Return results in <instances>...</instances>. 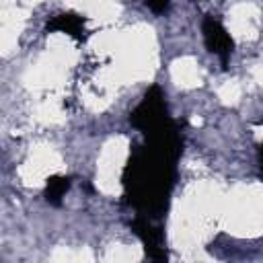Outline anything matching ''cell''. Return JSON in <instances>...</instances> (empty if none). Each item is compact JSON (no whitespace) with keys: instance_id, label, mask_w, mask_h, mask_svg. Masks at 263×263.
<instances>
[{"instance_id":"cell-1","label":"cell","mask_w":263,"mask_h":263,"mask_svg":"<svg viewBox=\"0 0 263 263\" xmlns=\"http://www.w3.org/2000/svg\"><path fill=\"white\" fill-rule=\"evenodd\" d=\"M166 119H168L166 105H164V97H162V92H160L158 86H152L146 92V97L142 99V103L136 107V111L129 117L132 125L138 127V129H142L144 134L150 132V129H154V127H158Z\"/></svg>"},{"instance_id":"cell-4","label":"cell","mask_w":263,"mask_h":263,"mask_svg":"<svg viewBox=\"0 0 263 263\" xmlns=\"http://www.w3.org/2000/svg\"><path fill=\"white\" fill-rule=\"evenodd\" d=\"M47 27H49V29L64 31V33H68V35H72V37H80V31H82V27H84V21H82L80 16H76V14H60V16H55Z\"/></svg>"},{"instance_id":"cell-2","label":"cell","mask_w":263,"mask_h":263,"mask_svg":"<svg viewBox=\"0 0 263 263\" xmlns=\"http://www.w3.org/2000/svg\"><path fill=\"white\" fill-rule=\"evenodd\" d=\"M156 218H150V216H144V214H136L134 222L129 224L134 234L144 242V249L148 253V257L152 259H166V251L162 247V228L158 224H154Z\"/></svg>"},{"instance_id":"cell-7","label":"cell","mask_w":263,"mask_h":263,"mask_svg":"<svg viewBox=\"0 0 263 263\" xmlns=\"http://www.w3.org/2000/svg\"><path fill=\"white\" fill-rule=\"evenodd\" d=\"M259 164H261V173H263V144H261V150H259Z\"/></svg>"},{"instance_id":"cell-6","label":"cell","mask_w":263,"mask_h":263,"mask_svg":"<svg viewBox=\"0 0 263 263\" xmlns=\"http://www.w3.org/2000/svg\"><path fill=\"white\" fill-rule=\"evenodd\" d=\"M146 2V6L150 8V10H154L156 14H160V12H164L166 8H168V0H144Z\"/></svg>"},{"instance_id":"cell-3","label":"cell","mask_w":263,"mask_h":263,"mask_svg":"<svg viewBox=\"0 0 263 263\" xmlns=\"http://www.w3.org/2000/svg\"><path fill=\"white\" fill-rule=\"evenodd\" d=\"M201 33H203V41H205L208 51L216 53L220 58L222 66L226 68L234 43H232V37L228 35V31L224 29V25L220 21H216L214 16H205L201 23Z\"/></svg>"},{"instance_id":"cell-5","label":"cell","mask_w":263,"mask_h":263,"mask_svg":"<svg viewBox=\"0 0 263 263\" xmlns=\"http://www.w3.org/2000/svg\"><path fill=\"white\" fill-rule=\"evenodd\" d=\"M68 189H70V179L68 177H51L47 181V187H45V197H47L49 203L58 205Z\"/></svg>"}]
</instances>
